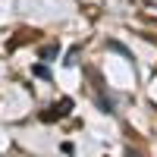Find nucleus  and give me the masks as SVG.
Here are the masks:
<instances>
[{"mask_svg": "<svg viewBox=\"0 0 157 157\" xmlns=\"http://www.w3.org/2000/svg\"><path fill=\"white\" fill-rule=\"evenodd\" d=\"M60 54V50H57V44H47V47H41V60H54Z\"/></svg>", "mask_w": 157, "mask_h": 157, "instance_id": "f03ea898", "label": "nucleus"}, {"mask_svg": "<svg viewBox=\"0 0 157 157\" xmlns=\"http://www.w3.org/2000/svg\"><path fill=\"white\" fill-rule=\"evenodd\" d=\"M32 72H35V75H38V78H47V75H50V69H47V66H44V63H38V66H35V69H32Z\"/></svg>", "mask_w": 157, "mask_h": 157, "instance_id": "7ed1b4c3", "label": "nucleus"}, {"mask_svg": "<svg viewBox=\"0 0 157 157\" xmlns=\"http://www.w3.org/2000/svg\"><path fill=\"white\" fill-rule=\"evenodd\" d=\"M75 57H78V47H72V50H69V57L63 60V63H66V66H75Z\"/></svg>", "mask_w": 157, "mask_h": 157, "instance_id": "20e7f679", "label": "nucleus"}, {"mask_svg": "<svg viewBox=\"0 0 157 157\" xmlns=\"http://www.w3.org/2000/svg\"><path fill=\"white\" fill-rule=\"evenodd\" d=\"M69 110H72V101H69V98H63L60 104H54V107H47V110L41 113V120H44V123H54V120H63V116H66Z\"/></svg>", "mask_w": 157, "mask_h": 157, "instance_id": "f257e3e1", "label": "nucleus"}, {"mask_svg": "<svg viewBox=\"0 0 157 157\" xmlns=\"http://www.w3.org/2000/svg\"><path fill=\"white\" fill-rule=\"evenodd\" d=\"M126 157H138V154H135V151H129V154H126Z\"/></svg>", "mask_w": 157, "mask_h": 157, "instance_id": "39448f33", "label": "nucleus"}]
</instances>
